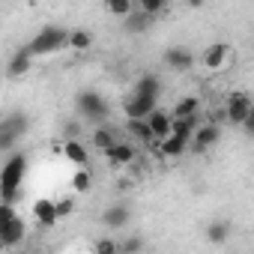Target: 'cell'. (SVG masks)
Masks as SVG:
<instances>
[{"mask_svg": "<svg viewBox=\"0 0 254 254\" xmlns=\"http://www.w3.org/2000/svg\"><path fill=\"white\" fill-rule=\"evenodd\" d=\"M33 218L42 224V227H54L57 224V212H54V200L51 197H39L33 203Z\"/></svg>", "mask_w": 254, "mask_h": 254, "instance_id": "obj_14", "label": "cell"}, {"mask_svg": "<svg viewBox=\"0 0 254 254\" xmlns=\"http://www.w3.org/2000/svg\"><path fill=\"white\" fill-rule=\"evenodd\" d=\"M251 114H254V102H251L248 93L236 90V93L227 96V120H230V126H242Z\"/></svg>", "mask_w": 254, "mask_h": 254, "instance_id": "obj_5", "label": "cell"}, {"mask_svg": "<svg viewBox=\"0 0 254 254\" xmlns=\"http://www.w3.org/2000/svg\"><path fill=\"white\" fill-rule=\"evenodd\" d=\"M162 63L171 69V72H189V69H194V54L189 51V48H180V45H174V48H168L165 54H162Z\"/></svg>", "mask_w": 254, "mask_h": 254, "instance_id": "obj_7", "label": "cell"}, {"mask_svg": "<svg viewBox=\"0 0 254 254\" xmlns=\"http://www.w3.org/2000/svg\"><path fill=\"white\" fill-rule=\"evenodd\" d=\"M156 102H159L156 96H138L135 93L129 102H126V114H129V117H147L156 108Z\"/></svg>", "mask_w": 254, "mask_h": 254, "instance_id": "obj_15", "label": "cell"}, {"mask_svg": "<svg viewBox=\"0 0 254 254\" xmlns=\"http://www.w3.org/2000/svg\"><path fill=\"white\" fill-rule=\"evenodd\" d=\"M135 93L138 96H156L159 99V78L156 75H144L135 81Z\"/></svg>", "mask_w": 254, "mask_h": 254, "instance_id": "obj_23", "label": "cell"}, {"mask_svg": "<svg viewBox=\"0 0 254 254\" xmlns=\"http://www.w3.org/2000/svg\"><path fill=\"white\" fill-rule=\"evenodd\" d=\"M24 174H27V159L21 153L9 156V162L0 171V200H6V203L18 200V189L24 183Z\"/></svg>", "mask_w": 254, "mask_h": 254, "instance_id": "obj_1", "label": "cell"}, {"mask_svg": "<svg viewBox=\"0 0 254 254\" xmlns=\"http://www.w3.org/2000/svg\"><path fill=\"white\" fill-rule=\"evenodd\" d=\"M78 111H81V117H87V120H102V117L108 114V105H105V99H102L99 93L87 90V93L78 96Z\"/></svg>", "mask_w": 254, "mask_h": 254, "instance_id": "obj_8", "label": "cell"}, {"mask_svg": "<svg viewBox=\"0 0 254 254\" xmlns=\"http://www.w3.org/2000/svg\"><path fill=\"white\" fill-rule=\"evenodd\" d=\"M93 248H96L99 254H117V251H120V242H114V239H99Z\"/></svg>", "mask_w": 254, "mask_h": 254, "instance_id": "obj_30", "label": "cell"}, {"mask_svg": "<svg viewBox=\"0 0 254 254\" xmlns=\"http://www.w3.org/2000/svg\"><path fill=\"white\" fill-rule=\"evenodd\" d=\"M54 212H57V221H60L63 215H72V212H75V200H72V197H60V200H54Z\"/></svg>", "mask_w": 254, "mask_h": 254, "instance_id": "obj_28", "label": "cell"}, {"mask_svg": "<svg viewBox=\"0 0 254 254\" xmlns=\"http://www.w3.org/2000/svg\"><path fill=\"white\" fill-rule=\"evenodd\" d=\"M114 141H117V138H114V132L108 129V126H99V129L93 132V147H96V150H105V147H111Z\"/></svg>", "mask_w": 254, "mask_h": 254, "instance_id": "obj_27", "label": "cell"}, {"mask_svg": "<svg viewBox=\"0 0 254 254\" xmlns=\"http://www.w3.org/2000/svg\"><path fill=\"white\" fill-rule=\"evenodd\" d=\"M63 159H69L72 165H84V162H87V147H84L78 138H66V144H63Z\"/></svg>", "mask_w": 254, "mask_h": 254, "instance_id": "obj_19", "label": "cell"}, {"mask_svg": "<svg viewBox=\"0 0 254 254\" xmlns=\"http://www.w3.org/2000/svg\"><path fill=\"white\" fill-rule=\"evenodd\" d=\"M102 153H105V159H108L111 165H129V162H135V147H132L129 141H114V144L105 147Z\"/></svg>", "mask_w": 254, "mask_h": 254, "instance_id": "obj_11", "label": "cell"}, {"mask_svg": "<svg viewBox=\"0 0 254 254\" xmlns=\"http://www.w3.org/2000/svg\"><path fill=\"white\" fill-rule=\"evenodd\" d=\"M24 236H27V224H24V218L15 212L12 221L0 230V248H15V245L24 242Z\"/></svg>", "mask_w": 254, "mask_h": 254, "instance_id": "obj_9", "label": "cell"}, {"mask_svg": "<svg viewBox=\"0 0 254 254\" xmlns=\"http://www.w3.org/2000/svg\"><path fill=\"white\" fill-rule=\"evenodd\" d=\"M144 120H147V126H150L153 138H165V135H171V114H168L165 108H153Z\"/></svg>", "mask_w": 254, "mask_h": 254, "instance_id": "obj_12", "label": "cell"}, {"mask_svg": "<svg viewBox=\"0 0 254 254\" xmlns=\"http://www.w3.org/2000/svg\"><path fill=\"white\" fill-rule=\"evenodd\" d=\"M27 132V117L24 114H12L6 120H0V150H12L18 138H24Z\"/></svg>", "mask_w": 254, "mask_h": 254, "instance_id": "obj_4", "label": "cell"}, {"mask_svg": "<svg viewBox=\"0 0 254 254\" xmlns=\"http://www.w3.org/2000/svg\"><path fill=\"white\" fill-rule=\"evenodd\" d=\"M90 186H93V174H90L84 165H78V171H75V177H72V189H75V191H90Z\"/></svg>", "mask_w": 254, "mask_h": 254, "instance_id": "obj_25", "label": "cell"}, {"mask_svg": "<svg viewBox=\"0 0 254 254\" xmlns=\"http://www.w3.org/2000/svg\"><path fill=\"white\" fill-rule=\"evenodd\" d=\"M141 248H144V242H141L138 236H129V239L120 245V251H141Z\"/></svg>", "mask_w": 254, "mask_h": 254, "instance_id": "obj_31", "label": "cell"}, {"mask_svg": "<svg viewBox=\"0 0 254 254\" xmlns=\"http://www.w3.org/2000/svg\"><path fill=\"white\" fill-rule=\"evenodd\" d=\"M30 66H33V57H30L27 48H21V51H15V54L9 57V63H6V75H9V78H21V75L30 72Z\"/></svg>", "mask_w": 254, "mask_h": 254, "instance_id": "obj_13", "label": "cell"}, {"mask_svg": "<svg viewBox=\"0 0 254 254\" xmlns=\"http://www.w3.org/2000/svg\"><path fill=\"white\" fill-rule=\"evenodd\" d=\"M66 48H72V51H90L93 48V33L90 30H69L66 33Z\"/></svg>", "mask_w": 254, "mask_h": 254, "instance_id": "obj_18", "label": "cell"}, {"mask_svg": "<svg viewBox=\"0 0 254 254\" xmlns=\"http://www.w3.org/2000/svg\"><path fill=\"white\" fill-rule=\"evenodd\" d=\"M197 111H200V99L197 96H183L174 105V117H194Z\"/></svg>", "mask_w": 254, "mask_h": 254, "instance_id": "obj_21", "label": "cell"}, {"mask_svg": "<svg viewBox=\"0 0 254 254\" xmlns=\"http://www.w3.org/2000/svg\"><path fill=\"white\" fill-rule=\"evenodd\" d=\"M227 236H230V224H227V221H212V224L206 227V242H212V245L227 242Z\"/></svg>", "mask_w": 254, "mask_h": 254, "instance_id": "obj_22", "label": "cell"}, {"mask_svg": "<svg viewBox=\"0 0 254 254\" xmlns=\"http://www.w3.org/2000/svg\"><path fill=\"white\" fill-rule=\"evenodd\" d=\"M63 132H66V138H78V135H81V123H78V120H69V123L63 126Z\"/></svg>", "mask_w": 254, "mask_h": 254, "instance_id": "obj_32", "label": "cell"}, {"mask_svg": "<svg viewBox=\"0 0 254 254\" xmlns=\"http://www.w3.org/2000/svg\"><path fill=\"white\" fill-rule=\"evenodd\" d=\"M12 215H15V206L6 203V200H0V230H3V227L12 221Z\"/></svg>", "mask_w": 254, "mask_h": 254, "instance_id": "obj_29", "label": "cell"}, {"mask_svg": "<svg viewBox=\"0 0 254 254\" xmlns=\"http://www.w3.org/2000/svg\"><path fill=\"white\" fill-rule=\"evenodd\" d=\"M66 33L63 27H42L24 48L30 51V57H45V54H54L60 48H66Z\"/></svg>", "mask_w": 254, "mask_h": 254, "instance_id": "obj_2", "label": "cell"}, {"mask_svg": "<svg viewBox=\"0 0 254 254\" xmlns=\"http://www.w3.org/2000/svg\"><path fill=\"white\" fill-rule=\"evenodd\" d=\"M126 129H129V132H132V135H135L141 144H153V141H156L144 117H129V126H126Z\"/></svg>", "mask_w": 254, "mask_h": 254, "instance_id": "obj_20", "label": "cell"}, {"mask_svg": "<svg viewBox=\"0 0 254 254\" xmlns=\"http://www.w3.org/2000/svg\"><path fill=\"white\" fill-rule=\"evenodd\" d=\"M191 3H194V6H197V3H200V0H191Z\"/></svg>", "mask_w": 254, "mask_h": 254, "instance_id": "obj_33", "label": "cell"}, {"mask_svg": "<svg viewBox=\"0 0 254 254\" xmlns=\"http://www.w3.org/2000/svg\"><path fill=\"white\" fill-rule=\"evenodd\" d=\"M105 9L117 18H126L132 9H135V0H105Z\"/></svg>", "mask_w": 254, "mask_h": 254, "instance_id": "obj_24", "label": "cell"}, {"mask_svg": "<svg viewBox=\"0 0 254 254\" xmlns=\"http://www.w3.org/2000/svg\"><path fill=\"white\" fill-rule=\"evenodd\" d=\"M150 147H153L159 156H165V159H177V156H183V153H186L189 141H186V138H180V135H165V138H156Z\"/></svg>", "mask_w": 254, "mask_h": 254, "instance_id": "obj_10", "label": "cell"}, {"mask_svg": "<svg viewBox=\"0 0 254 254\" xmlns=\"http://www.w3.org/2000/svg\"><path fill=\"white\" fill-rule=\"evenodd\" d=\"M233 63V48L227 45V42H212V45H206L203 48V54H200V66H203V72H224L227 66Z\"/></svg>", "mask_w": 254, "mask_h": 254, "instance_id": "obj_3", "label": "cell"}, {"mask_svg": "<svg viewBox=\"0 0 254 254\" xmlns=\"http://www.w3.org/2000/svg\"><path fill=\"white\" fill-rule=\"evenodd\" d=\"M168 3H171V0H138V9L156 18V15H162L168 9Z\"/></svg>", "mask_w": 254, "mask_h": 254, "instance_id": "obj_26", "label": "cell"}, {"mask_svg": "<svg viewBox=\"0 0 254 254\" xmlns=\"http://www.w3.org/2000/svg\"><path fill=\"white\" fill-rule=\"evenodd\" d=\"M129 218H132V212L126 209V206H111V209H105V212H102V224H105V227H111V230L126 227V224H129Z\"/></svg>", "mask_w": 254, "mask_h": 254, "instance_id": "obj_17", "label": "cell"}, {"mask_svg": "<svg viewBox=\"0 0 254 254\" xmlns=\"http://www.w3.org/2000/svg\"><path fill=\"white\" fill-rule=\"evenodd\" d=\"M150 24H153V15H147V12H129V15H126L123 18V27H126V33H147L150 30Z\"/></svg>", "mask_w": 254, "mask_h": 254, "instance_id": "obj_16", "label": "cell"}, {"mask_svg": "<svg viewBox=\"0 0 254 254\" xmlns=\"http://www.w3.org/2000/svg\"><path fill=\"white\" fill-rule=\"evenodd\" d=\"M218 138H221V129H218L215 123H197L194 132H191V138H189V144H191L194 153H203V150L212 147Z\"/></svg>", "mask_w": 254, "mask_h": 254, "instance_id": "obj_6", "label": "cell"}]
</instances>
